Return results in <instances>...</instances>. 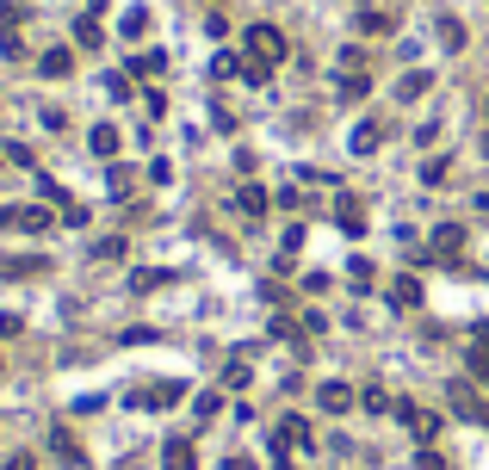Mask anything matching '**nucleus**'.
Wrapping results in <instances>:
<instances>
[{
  "label": "nucleus",
  "mask_w": 489,
  "mask_h": 470,
  "mask_svg": "<svg viewBox=\"0 0 489 470\" xmlns=\"http://www.w3.org/2000/svg\"><path fill=\"white\" fill-rule=\"evenodd\" d=\"M248 62L279 69V62H285V31H279V25H248Z\"/></svg>",
  "instance_id": "nucleus-1"
},
{
  "label": "nucleus",
  "mask_w": 489,
  "mask_h": 470,
  "mask_svg": "<svg viewBox=\"0 0 489 470\" xmlns=\"http://www.w3.org/2000/svg\"><path fill=\"white\" fill-rule=\"evenodd\" d=\"M304 446H310V421H304V415H285V421L273 427V452L291 458V452H304Z\"/></svg>",
  "instance_id": "nucleus-2"
},
{
  "label": "nucleus",
  "mask_w": 489,
  "mask_h": 470,
  "mask_svg": "<svg viewBox=\"0 0 489 470\" xmlns=\"http://www.w3.org/2000/svg\"><path fill=\"white\" fill-rule=\"evenodd\" d=\"M446 402H452V409L465 415V421H477V427H489V402L477 396V390H471V384H465V377H459V384H446Z\"/></svg>",
  "instance_id": "nucleus-3"
},
{
  "label": "nucleus",
  "mask_w": 489,
  "mask_h": 470,
  "mask_svg": "<svg viewBox=\"0 0 489 470\" xmlns=\"http://www.w3.org/2000/svg\"><path fill=\"white\" fill-rule=\"evenodd\" d=\"M396 415H403V427H409V434H415L421 446H428V440L440 434V415H428V409H415V402H396Z\"/></svg>",
  "instance_id": "nucleus-4"
},
{
  "label": "nucleus",
  "mask_w": 489,
  "mask_h": 470,
  "mask_svg": "<svg viewBox=\"0 0 489 470\" xmlns=\"http://www.w3.org/2000/svg\"><path fill=\"white\" fill-rule=\"evenodd\" d=\"M6 230L44 235V230H50V205H19V211H6Z\"/></svg>",
  "instance_id": "nucleus-5"
},
{
  "label": "nucleus",
  "mask_w": 489,
  "mask_h": 470,
  "mask_svg": "<svg viewBox=\"0 0 489 470\" xmlns=\"http://www.w3.org/2000/svg\"><path fill=\"white\" fill-rule=\"evenodd\" d=\"M316 402H322V409H329V415H347V409H354V402H360V396H354V390H347V384H341V377H329V384H322V390H316Z\"/></svg>",
  "instance_id": "nucleus-6"
},
{
  "label": "nucleus",
  "mask_w": 489,
  "mask_h": 470,
  "mask_svg": "<svg viewBox=\"0 0 489 470\" xmlns=\"http://www.w3.org/2000/svg\"><path fill=\"white\" fill-rule=\"evenodd\" d=\"M161 470H199L192 440H167V446H161Z\"/></svg>",
  "instance_id": "nucleus-7"
},
{
  "label": "nucleus",
  "mask_w": 489,
  "mask_h": 470,
  "mask_svg": "<svg viewBox=\"0 0 489 470\" xmlns=\"http://www.w3.org/2000/svg\"><path fill=\"white\" fill-rule=\"evenodd\" d=\"M180 396H186V384H155V390H143L136 402H143V409H174Z\"/></svg>",
  "instance_id": "nucleus-8"
},
{
  "label": "nucleus",
  "mask_w": 489,
  "mask_h": 470,
  "mask_svg": "<svg viewBox=\"0 0 489 470\" xmlns=\"http://www.w3.org/2000/svg\"><path fill=\"white\" fill-rule=\"evenodd\" d=\"M378 142H384V124H378V118H366V124H354V155H371Z\"/></svg>",
  "instance_id": "nucleus-9"
},
{
  "label": "nucleus",
  "mask_w": 489,
  "mask_h": 470,
  "mask_svg": "<svg viewBox=\"0 0 489 470\" xmlns=\"http://www.w3.org/2000/svg\"><path fill=\"white\" fill-rule=\"evenodd\" d=\"M37 69H44L50 81H62V75H75V56H69V50H44V56H37Z\"/></svg>",
  "instance_id": "nucleus-10"
},
{
  "label": "nucleus",
  "mask_w": 489,
  "mask_h": 470,
  "mask_svg": "<svg viewBox=\"0 0 489 470\" xmlns=\"http://www.w3.org/2000/svg\"><path fill=\"white\" fill-rule=\"evenodd\" d=\"M428 87H434V75H428V69H409V75L396 81V100H421Z\"/></svg>",
  "instance_id": "nucleus-11"
},
{
  "label": "nucleus",
  "mask_w": 489,
  "mask_h": 470,
  "mask_svg": "<svg viewBox=\"0 0 489 470\" xmlns=\"http://www.w3.org/2000/svg\"><path fill=\"white\" fill-rule=\"evenodd\" d=\"M37 266H44L37 254H0V272H6V279H31Z\"/></svg>",
  "instance_id": "nucleus-12"
},
{
  "label": "nucleus",
  "mask_w": 489,
  "mask_h": 470,
  "mask_svg": "<svg viewBox=\"0 0 489 470\" xmlns=\"http://www.w3.org/2000/svg\"><path fill=\"white\" fill-rule=\"evenodd\" d=\"M335 223H341L347 235L366 230V211H360V199H341V205H335Z\"/></svg>",
  "instance_id": "nucleus-13"
},
{
  "label": "nucleus",
  "mask_w": 489,
  "mask_h": 470,
  "mask_svg": "<svg viewBox=\"0 0 489 470\" xmlns=\"http://www.w3.org/2000/svg\"><path fill=\"white\" fill-rule=\"evenodd\" d=\"M465 365H471V377H477V384H489V328H477V347H471Z\"/></svg>",
  "instance_id": "nucleus-14"
},
{
  "label": "nucleus",
  "mask_w": 489,
  "mask_h": 470,
  "mask_svg": "<svg viewBox=\"0 0 489 470\" xmlns=\"http://www.w3.org/2000/svg\"><path fill=\"white\" fill-rule=\"evenodd\" d=\"M236 211H242L248 223H254V217H266V192H260V186H242V192H236Z\"/></svg>",
  "instance_id": "nucleus-15"
},
{
  "label": "nucleus",
  "mask_w": 489,
  "mask_h": 470,
  "mask_svg": "<svg viewBox=\"0 0 489 470\" xmlns=\"http://www.w3.org/2000/svg\"><path fill=\"white\" fill-rule=\"evenodd\" d=\"M390 304H396V310H421V285H415V279H396V285H390Z\"/></svg>",
  "instance_id": "nucleus-16"
},
{
  "label": "nucleus",
  "mask_w": 489,
  "mask_h": 470,
  "mask_svg": "<svg viewBox=\"0 0 489 470\" xmlns=\"http://www.w3.org/2000/svg\"><path fill=\"white\" fill-rule=\"evenodd\" d=\"M50 446H56V458H62V465H87V458H81V446H75V434H62V427H56V434H50Z\"/></svg>",
  "instance_id": "nucleus-17"
},
{
  "label": "nucleus",
  "mask_w": 489,
  "mask_h": 470,
  "mask_svg": "<svg viewBox=\"0 0 489 470\" xmlns=\"http://www.w3.org/2000/svg\"><path fill=\"white\" fill-rule=\"evenodd\" d=\"M434 247H440V254H459V247H465V230H459V223H440V230H434Z\"/></svg>",
  "instance_id": "nucleus-18"
},
{
  "label": "nucleus",
  "mask_w": 489,
  "mask_h": 470,
  "mask_svg": "<svg viewBox=\"0 0 489 470\" xmlns=\"http://www.w3.org/2000/svg\"><path fill=\"white\" fill-rule=\"evenodd\" d=\"M155 69H167V56H161V50H149V56H130V75H136V81H149Z\"/></svg>",
  "instance_id": "nucleus-19"
},
{
  "label": "nucleus",
  "mask_w": 489,
  "mask_h": 470,
  "mask_svg": "<svg viewBox=\"0 0 489 470\" xmlns=\"http://www.w3.org/2000/svg\"><path fill=\"white\" fill-rule=\"evenodd\" d=\"M87 142H94V155H118V130H112V124H94Z\"/></svg>",
  "instance_id": "nucleus-20"
},
{
  "label": "nucleus",
  "mask_w": 489,
  "mask_h": 470,
  "mask_svg": "<svg viewBox=\"0 0 489 470\" xmlns=\"http://www.w3.org/2000/svg\"><path fill=\"white\" fill-rule=\"evenodd\" d=\"M100 37H106V31H100V19H75V44H87V50H100Z\"/></svg>",
  "instance_id": "nucleus-21"
},
{
  "label": "nucleus",
  "mask_w": 489,
  "mask_h": 470,
  "mask_svg": "<svg viewBox=\"0 0 489 470\" xmlns=\"http://www.w3.org/2000/svg\"><path fill=\"white\" fill-rule=\"evenodd\" d=\"M360 31H371V37L390 31V12H384V6H366V12H360Z\"/></svg>",
  "instance_id": "nucleus-22"
},
{
  "label": "nucleus",
  "mask_w": 489,
  "mask_h": 470,
  "mask_svg": "<svg viewBox=\"0 0 489 470\" xmlns=\"http://www.w3.org/2000/svg\"><path fill=\"white\" fill-rule=\"evenodd\" d=\"M143 25H149V6H130L124 12V37H143Z\"/></svg>",
  "instance_id": "nucleus-23"
},
{
  "label": "nucleus",
  "mask_w": 489,
  "mask_h": 470,
  "mask_svg": "<svg viewBox=\"0 0 489 470\" xmlns=\"http://www.w3.org/2000/svg\"><path fill=\"white\" fill-rule=\"evenodd\" d=\"M440 44H446V50H459V44H465V25H459V19H446V25H440Z\"/></svg>",
  "instance_id": "nucleus-24"
},
{
  "label": "nucleus",
  "mask_w": 489,
  "mask_h": 470,
  "mask_svg": "<svg viewBox=\"0 0 489 470\" xmlns=\"http://www.w3.org/2000/svg\"><path fill=\"white\" fill-rule=\"evenodd\" d=\"M366 87H371L366 75H341V93H347V100H366Z\"/></svg>",
  "instance_id": "nucleus-25"
},
{
  "label": "nucleus",
  "mask_w": 489,
  "mask_h": 470,
  "mask_svg": "<svg viewBox=\"0 0 489 470\" xmlns=\"http://www.w3.org/2000/svg\"><path fill=\"white\" fill-rule=\"evenodd\" d=\"M94 260H124V241H118V235H106V241L94 247Z\"/></svg>",
  "instance_id": "nucleus-26"
},
{
  "label": "nucleus",
  "mask_w": 489,
  "mask_h": 470,
  "mask_svg": "<svg viewBox=\"0 0 489 470\" xmlns=\"http://www.w3.org/2000/svg\"><path fill=\"white\" fill-rule=\"evenodd\" d=\"M360 409H371V415H384V409H390V396H384V390H360Z\"/></svg>",
  "instance_id": "nucleus-27"
},
{
  "label": "nucleus",
  "mask_w": 489,
  "mask_h": 470,
  "mask_svg": "<svg viewBox=\"0 0 489 470\" xmlns=\"http://www.w3.org/2000/svg\"><path fill=\"white\" fill-rule=\"evenodd\" d=\"M415 470H446V458H440L434 446H421V452H415Z\"/></svg>",
  "instance_id": "nucleus-28"
},
{
  "label": "nucleus",
  "mask_w": 489,
  "mask_h": 470,
  "mask_svg": "<svg viewBox=\"0 0 489 470\" xmlns=\"http://www.w3.org/2000/svg\"><path fill=\"white\" fill-rule=\"evenodd\" d=\"M0 470H37V458H31V452H12V458H6Z\"/></svg>",
  "instance_id": "nucleus-29"
},
{
  "label": "nucleus",
  "mask_w": 489,
  "mask_h": 470,
  "mask_svg": "<svg viewBox=\"0 0 489 470\" xmlns=\"http://www.w3.org/2000/svg\"><path fill=\"white\" fill-rule=\"evenodd\" d=\"M224 470H254V458H224Z\"/></svg>",
  "instance_id": "nucleus-30"
},
{
  "label": "nucleus",
  "mask_w": 489,
  "mask_h": 470,
  "mask_svg": "<svg viewBox=\"0 0 489 470\" xmlns=\"http://www.w3.org/2000/svg\"><path fill=\"white\" fill-rule=\"evenodd\" d=\"M0 335H19V316H0Z\"/></svg>",
  "instance_id": "nucleus-31"
},
{
  "label": "nucleus",
  "mask_w": 489,
  "mask_h": 470,
  "mask_svg": "<svg viewBox=\"0 0 489 470\" xmlns=\"http://www.w3.org/2000/svg\"><path fill=\"white\" fill-rule=\"evenodd\" d=\"M477 211H484V217H489V192H477Z\"/></svg>",
  "instance_id": "nucleus-32"
}]
</instances>
